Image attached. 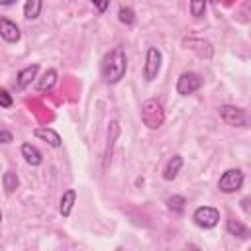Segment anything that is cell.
I'll use <instances>...</instances> for the list:
<instances>
[{
	"label": "cell",
	"instance_id": "obj_5",
	"mask_svg": "<svg viewBox=\"0 0 251 251\" xmlns=\"http://www.w3.org/2000/svg\"><path fill=\"white\" fill-rule=\"evenodd\" d=\"M192 220H194L196 226L210 229V227H214L220 222V212L216 208H212V206H200V208L194 210Z\"/></svg>",
	"mask_w": 251,
	"mask_h": 251
},
{
	"label": "cell",
	"instance_id": "obj_18",
	"mask_svg": "<svg viewBox=\"0 0 251 251\" xmlns=\"http://www.w3.org/2000/svg\"><path fill=\"white\" fill-rule=\"evenodd\" d=\"M118 18H120V22L126 24V25H131V24L135 22V14H133V10L127 8V6H122V8L118 10Z\"/></svg>",
	"mask_w": 251,
	"mask_h": 251
},
{
	"label": "cell",
	"instance_id": "obj_14",
	"mask_svg": "<svg viewBox=\"0 0 251 251\" xmlns=\"http://www.w3.org/2000/svg\"><path fill=\"white\" fill-rule=\"evenodd\" d=\"M55 82H57V73H55L53 69H49V71H45V73H43V76L37 80V90H41V92L51 90Z\"/></svg>",
	"mask_w": 251,
	"mask_h": 251
},
{
	"label": "cell",
	"instance_id": "obj_23",
	"mask_svg": "<svg viewBox=\"0 0 251 251\" xmlns=\"http://www.w3.org/2000/svg\"><path fill=\"white\" fill-rule=\"evenodd\" d=\"M12 141V133L10 131H0V143H10Z\"/></svg>",
	"mask_w": 251,
	"mask_h": 251
},
{
	"label": "cell",
	"instance_id": "obj_13",
	"mask_svg": "<svg viewBox=\"0 0 251 251\" xmlns=\"http://www.w3.org/2000/svg\"><path fill=\"white\" fill-rule=\"evenodd\" d=\"M75 198H76V192H75L73 188H71V190H67V192L63 194L61 204H59V212H61V216H63V218H67V216L71 214L73 204H75Z\"/></svg>",
	"mask_w": 251,
	"mask_h": 251
},
{
	"label": "cell",
	"instance_id": "obj_21",
	"mask_svg": "<svg viewBox=\"0 0 251 251\" xmlns=\"http://www.w3.org/2000/svg\"><path fill=\"white\" fill-rule=\"evenodd\" d=\"M12 96L8 94V90H4V88H0V106L2 108H10L12 106Z\"/></svg>",
	"mask_w": 251,
	"mask_h": 251
},
{
	"label": "cell",
	"instance_id": "obj_6",
	"mask_svg": "<svg viewBox=\"0 0 251 251\" xmlns=\"http://www.w3.org/2000/svg\"><path fill=\"white\" fill-rule=\"evenodd\" d=\"M200 86H202V78L196 73H182L176 80V92L180 96H188V94L196 92Z\"/></svg>",
	"mask_w": 251,
	"mask_h": 251
},
{
	"label": "cell",
	"instance_id": "obj_15",
	"mask_svg": "<svg viewBox=\"0 0 251 251\" xmlns=\"http://www.w3.org/2000/svg\"><path fill=\"white\" fill-rule=\"evenodd\" d=\"M41 14V0H25L24 4V16L27 20H35Z\"/></svg>",
	"mask_w": 251,
	"mask_h": 251
},
{
	"label": "cell",
	"instance_id": "obj_9",
	"mask_svg": "<svg viewBox=\"0 0 251 251\" xmlns=\"http://www.w3.org/2000/svg\"><path fill=\"white\" fill-rule=\"evenodd\" d=\"M33 135L39 137V139H43V141L49 143L51 147H61V137H59V133H57L55 129H51V127H35V129H33Z\"/></svg>",
	"mask_w": 251,
	"mask_h": 251
},
{
	"label": "cell",
	"instance_id": "obj_16",
	"mask_svg": "<svg viewBox=\"0 0 251 251\" xmlns=\"http://www.w3.org/2000/svg\"><path fill=\"white\" fill-rule=\"evenodd\" d=\"M2 184H4V190H6L8 194L16 192V188H18V184H20L18 175H16L14 171H6L4 176H2Z\"/></svg>",
	"mask_w": 251,
	"mask_h": 251
},
{
	"label": "cell",
	"instance_id": "obj_3",
	"mask_svg": "<svg viewBox=\"0 0 251 251\" xmlns=\"http://www.w3.org/2000/svg\"><path fill=\"white\" fill-rule=\"evenodd\" d=\"M220 116L227 126H233V127H245L249 124L245 110H241L237 106H229V104L220 106Z\"/></svg>",
	"mask_w": 251,
	"mask_h": 251
},
{
	"label": "cell",
	"instance_id": "obj_22",
	"mask_svg": "<svg viewBox=\"0 0 251 251\" xmlns=\"http://www.w3.org/2000/svg\"><path fill=\"white\" fill-rule=\"evenodd\" d=\"M92 4H94V6H96V10L102 14V12H106V8H108L110 0H92Z\"/></svg>",
	"mask_w": 251,
	"mask_h": 251
},
{
	"label": "cell",
	"instance_id": "obj_17",
	"mask_svg": "<svg viewBox=\"0 0 251 251\" xmlns=\"http://www.w3.org/2000/svg\"><path fill=\"white\" fill-rule=\"evenodd\" d=\"M227 231L231 233V235H237V237H247V227L239 222V220H233V218H229L227 220Z\"/></svg>",
	"mask_w": 251,
	"mask_h": 251
},
{
	"label": "cell",
	"instance_id": "obj_7",
	"mask_svg": "<svg viewBox=\"0 0 251 251\" xmlns=\"http://www.w3.org/2000/svg\"><path fill=\"white\" fill-rule=\"evenodd\" d=\"M161 51L157 47H149L147 49V55H145V80H153L157 75H159V69H161Z\"/></svg>",
	"mask_w": 251,
	"mask_h": 251
},
{
	"label": "cell",
	"instance_id": "obj_24",
	"mask_svg": "<svg viewBox=\"0 0 251 251\" xmlns=\"http://www.w3.org/2000/svg\"><path fill=\"white\" fill-rule=\"evenodd\" d=\"M16 0H0V6H10V4H14Z\"/></svg>",
	"mask_w": 251,
	"mask_h": 251
},
{
	"label": "cell",
	"instance_id": "obj_10",
	"mask_svg": "<svg viewBox=\"0 0 251 251\" xmlns=\"http://www.w3.org/2000/svg\"><path fill=\"white\" fill-rule=\"evenodd\" d=\"M22 157H24L25 163L31 165V167H37V165H41V161H43L41 151H39L35 145H31V143H24V145H22Z\"/></svg>",
	"mask_w": 251,
	"mask_h": 251
},
{
	"label": "cell",
	"instance_id": "obj_1",
	"mask_svg": "<svg viewBox=\"0 0 251 251\" xmlns=\"http://www.w3.org/2000/svg\"><path fill=\"white\" fill-rule=\"evenodd\" d=\"M127 69V59H126V51L124 47H114L112 51H108L100 63V75L104 78V82L108 84H116L124 78Z\"/></svg>",
	"mask_w": 251,
	"mask_h": 251
},
{
	"label": "cell",
	"instance_id": "obj_4",
	"mask_svg": "<svg viewBox=\"0 0 251 251\" xmlns=\"http://www.w3.org/2000/svg\"><path fill=\"white\" fill-rule=\"evenodd\" d=\"M243 184V173L239 169H227L220 180H218V188L226 194H231V192H237Z\"/></svg>",
	"mask_w": 251,
	"mask_h": 251
},
{
	"label": "cell",
	"instance_id": "obj_8",
	"mask_svg": "<svg viewBox=\"0 0 251 251\" xmlns=\"http://www.w3.org/2000/svg\"><path fill=\"white\" fill-rule=\"evenodd\" d=\"M0 37L8 43H16V41H20L22 33L14 22H10L8 18H0Z\"/></svg>",
	"mask_w": 251,
	"mask_h": 251
},
{
	"label": "cell",
	"instance_id": "obj_20",
	"mask_svg": "<svg viewBox=\"0 0 251 251\" xmlns=\"http://www.w3.org/2000/svg\"><path fill=\"white\" fill-rule=\"evenodd\" d=\"M190 14L194 18H202L206 14V0H190Z\"/></svg>",
	"mask_w": 251,
	"mask_h": 251
},
{
	"label": "cell",
	"instance_id": "obj_2",
	"mask_svg": "<svg viewBox=\"0 0 251 251\" xmlns=\"http://www.w3.org/2000/svg\"><path fill=\"white\" fill-rule=\"evenodd\" d=\"M141 120H143V124H145L149 129L161 127L163 122H165V110H163L161 102H157V100H153V98L145 100L143 106H141Z\"/></svg>",
	"mask_w": 251,
	"mask_h": 251
},
{
	"label": "cell",
	"instance_id": "obj_12",
	"mask_svg": "<svg viewBox=\"0 0 251 251\" xmlns=\"http://www.w3.org/2000/svg\"><path fill=\"white\" fill-rule=\"evenodd\" d=\"M37 65H29V67H25V69H22L20 73H18V86L20 88H25V86H29L31 84V80L35 78V75H37Z\"/></svg>",
	"mask_w": 251,
	"mask_h": 251
},
{
	"label": "cell",
	"instance_id": "obj_25",
	"mask_svg": "<svg viewBox=\"0 0 251 251\" xmlns=\"http://www.w3.org/2000/svg\"><path fill=\"white\" fill-rule=\"evenodd\" d=\"M0 220H2V212H0Z\"/></svg>",
	"mask_w": 251,
	"mask_h": 251
},
{
	"label": "cell",
	"instance_id": "obj_19",
	"mask_svg": "<svg viewBox=\"0 0 251 251\" xmlns=\"http://www.w3.org/2000/svg\"><path fill=\"white\" fill-rule=\"evenodd\" d=\"M184 204H186V200H184L182 196H171V198L167 200L169 210H173V212H176V214H180V212L184 210Z\"/></svg>",
	"mask_w": 251,
	"mask_h": 251
},
{
	"label": "cell",
	"instance_id": "obj_11",
	"mask_svg": "<svg viewBox=\"0 0 251 251\" xmlns=\"http://www.w3.org/2000/svg\"><path fill=\"white\" fill-rule=\"evenodd\" d=\"M180 167H182V157H180V155H173V157L169 159V163L165 165V169H163V178H165V180L176 178Z\"/></svg>",
	"mask_w": 251,
	"mask_h": 251
}]
</instances>
